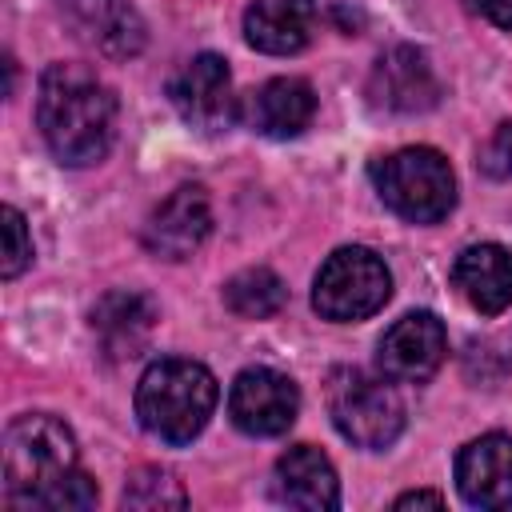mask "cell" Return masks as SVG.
<instances>
[{"mask_svg": "<svg viewBox=\"0 0 512 512\" xmlns=\"http://www.w3.org/2000/svg\"><path fill=\"white\" fill-rule=\"evenodd\" d=\"M36 124L60 164H96L116 136V96L84 64H48L36 88Z\"/></svg>", "mask_w": 512, "mask_h": 512, "instance_id": "cell-1", "label": "cell"}, {"mask_svg": "<svg viewBox=\"0 0 512 512\" xmlns=\"http://www.w3.org/2000/svg\"><path fill=\"white\" fill-rule=\"evenodd\" d=\"M216 376L200 360L164 356L152 360L136 384V416L144 432L164 444H188L204 432L216 408Z\"/></svg>", "mask_w": 512, "mask_h": 512, "instance_id": "cell-2", "label": "cell"}, {"mask_svg": "<svg viewBox=\"0 0 512 512\" xmlns=\"http://www.w3.org/2000/svg\"><path fill=\"white\" fill-rule=\"evenodd\" d=\"M76 472L72 432L44 412L20 416L4 432V492L16 508H44L48 496Z\"/></svg>", "mask_w": 512, "mask_h": 512, "instance_id": "cell-3", "label": "cell"}, {"mask_svg": "<svg viewBox=\"0 0 512 512\" xmlns=\"http://www.w3.org/2000/svg\"><path fill=\"white\" fill-rule=\"evenodd\" d=\"M380 200L408 224H436L456 204V176L436 148H400L372 168Z\"/></svg>", "mask_w": 512, "mask_h": 512, "instance_id": "cell-4", "label": "cell"}, {"mask_svg": "<svg viewBox=\"0 0 512 512\" xmlns=\"http://www.w3.org/2000/svg\"><path fill=\"white\" fill-rule=\"evenodd\" d=\"M392 296V272L388 264L360 244L336 248L312 284V308L324 320L336 324H352V320H368L372 312H380Z\"/></svg>", "mask_w": 512, "mask_h": 512, "instance_id": "cell-5", "label": "cell"}, {"mask_svg": "<svg viewBox=\"0 0 512 512\" xmlns=\"http://www.w3.org/2000/svg\"><path fill=\"white\" fill-rule=\"evenodd\" d=\"M328 416L344 440H352L356 448H368V452L388 448L404 432V400L396 396V388L360 368L332 372Z\"/></svg>", "mask_w": 512, "mask_h": 512, "instance_id": "cell-6", "label": "cell"}, {"mask_svg": "<svg viewBox=\"0 0 512 512\" xmlns=\"http://www.w3.org/2000/svg\"><path fill=\"white\" fill-rule=\"evenodd\" d=\"M436 100H440V76L424 48L396 44L372 64V76H368L372 108L396 112V116H416V112L436 108Z\"/></svg>", "mask_w": 512, "mask_h": 512, "instance_id": "cell-7", "label": "cell"}, {"mask_svg": "<svg viewBox=\"0 0 512 512\" xmlns=\"http://www.w3.org/2000/svg\"><path fill=\"white\" fill-rule=\"evenodd\" d=\"M448 356V332L432 312H404L376 348V364L392 384H424Z\"/></svg>", "mask_w": 512, "mask_h": 512, "instance_id": "cell-8", "label": "cell"}, {"mask_svg": "<svg viewBox=\"0 0 512 512\" xmlns=\"http://www.w3.org/2000/svg\"><path fill=\"white\" fill-rule=\"evenodd\" d=\"M300 412L296 384L276 368H244L228 388V416L248 436H280Z\"/></svg>", "mask_w": 512, "mask_h": 512, "instance_id": "cell-9", "label": "cell"}, {"mask_svg": "<svg viewBox=\"0 0 512 512\" xmlns=\"http://www.w3.org/2000/svg\"><path fill=\"white\" fill-rule=\"evenodd\" d=\"M168 92H172L176 112H180L192 128H200V132H220V128H228L232 116H236L232 72H228V64H224V56H216V52L192 56V60L176 72V80H172Z\"/></svg>", "mask_w": 512, "mask_h": 512, "instance_id": "cell-10", "label": "cell"}, {"mask_svg": "<svg viewBox=\"0 0 512 512\" xmlns=\"http://www.w3.org/2000/svg\"><path fill=\"white\" fill-rule=\"evenodd\" d=\"M212 232L208 192L196 184L176 188L160 208H152L144 224V248L160 260H188Z\"/></svg>", "mask_w": 512, "mask_h": 512, "instance_id": "cell-11", "label": "cell"}, {"mask_svg": "<svg viewBox=\"0 0 512 512\" xmlns=\"http://www.w3.org/2000/svg\"><path fill=\"white\" fill-rule=\"evenodd\" d=\"M456 488L472 508H512V436L488 432L460 448Z\"/></svg>", "mask_w": 512, "mask_h": 512, "instance_id": "cell-12", "label": "cell"}, {"mask_svg": "<svg viewBox=\"0 0 512 512\" xmlns=\"http://www.w3.org/2000/svg\"><path fill=\"white\" fill-rule=\"evenodd\" d=\"M72 32L104 56H136L144 48V20L132 0H68Z\"/></svg>", "mask_w": 512, "mask_h": 512, "instance_id": "cell-13", "label": "cell"}, {"mask_svg": "<svg viewBox=\"0 0 512 512\" xmlns=\"http://www.w3.org/2000/svg\"><path fill=\"white\" fill-rule=\"evenodd\" d=\"M312 116H316V92L300 76H276V80L260 84L244 104L248 128L260 136H272V140L300 136L312 124Z\"/></svg>", "mask_w": 512, "mask_h": 512, "instance_id": "cell-14", "label": "cell"}, {"mask_svg": "<svg viewBox=\"0 0 512 512\" xmlns=\"http://www.w3.org/2000/svg\"><path fill=\"white\" fill-rule=\"evenodd\" d=\"M276 500L288 508H304V512H328L340 504V480L332 460L312 448V444H296L276 460Z\"/></svg>", "mask_w": 512, "mask_h": 512, "instance_id": "cell-15", "label": "cell"}, {"mask_svg": "<svg viewBox=\"0 0 512 512\" xmlns=\"http://www.w3.org/2000/svg\"><path fill=\"white\" fill-rule=\"evenodd\" d=\"M156 328V304L144 292H108L92 308V332L108 360H132L144 352Z\"/></svg>", "mask_w": 512, "mask_h": 512, "instance_id": "cell-16", "label": "cell"}, {"mask_svg": "<svg viewBox=\"0 0 512 512\" xmlns=\"http://www.w3.org/2000/svg\"><path fill=\"white\" fill-rule=\"evenodd\" d=\"M456 292L480 312L500 316L512 308V252L500 244H472L452 264Z\"/></svg>", "mask_w": 512, "mask_h": 512, "instance_id": "cell-17", "label": "cell"}, {"mask_svg": "<svg viewBox=\"0 0 512 512\" xmlns=\"http://www.w3.org/2000/svg\"><path fill=\"white\" fill-rule=\"evenodd\" d=\"M316 0H252L244 12V40L268 56H292L312 40Z\"/></svg>", "mask_w": 512, "mask_h": 512, "instance_id": "cell-18", "label": "cell"}, {"mask_svg": "<svg viewBox=\"0 0 512 512\" xmlns=\"http://www.w3.org/2000/svg\"><path fill=\"white\" fill-rule=\"evenodd\" d=\"M288 300V288L284 280L272 272V268H244L236 272L228 284H224V304L228 312L244 316V320H264V316H276Z\"/></svg>", "mask_w": 512, "mask_h": 512, "instance_id": "cell-19", "label": "cell"}, {"mask_svg": "<svg viewBox=\"0 0 512 512\" xmlns=\"http://www.w3.org/2000/svg\"><path fill=\"white\" fill-rule=\"evenodd\" d=\"M184 504H188V496H184L180 480L164 468H140L124 484V508L164 512V508H184Z\"/></svg>", "mask_w": 512, "mask_h": 512, "instance_id": "cell-20", "label": "cell"}, {"mask_svg": "<svg viewBox=\"0 0 512 512\" xmlns=\"http://www.w3.org/2000/svg\"><path fill=\"white\" fill-rule=\"evenodd\" d=\"M32 264V236L28 224L16 208H4V260H0V276L16 280L24 268Z\"/></svg>", "mask_w": 512, "mask_h": 512, "instance_id": "cell-21", "label": "cell"}, {"mask_svg": "<svg viewBox=\"0 0 512 512\" xmlns=\"http://www.w3.org/2000/svg\"><path fill=\"white\" fill-rule=\"evenodd\" d=\"M476 164H480V172L492 176V180H512V120L496 124V132L480 144Z\"/></svg>", "mask_w": 512, "mask_h": 512, "instance_id": "cell-22", "label": "cell"}, {"mask_svg": "<svg viewBox=\"0 0 512 512\" xmlns=\"http://www.w3.org/2000/svg\"><path fill=\"white\" fill-rule=\"evenodd\" d=\"M464 8L492 20L496 28H512V0H464Z\"/></svg>", "mask_w": 512, "mask_h": 512, "instance_id": "cell-23", "label": "cell"}, {"mask_svg": "<svg viewBox=\"0 0 512 512\" xmlns=\"http://www.w3.org/2000/svg\"><path fill=\"white\" fill-rule=\"evenodd\" d=\"M396 508H444V496L440 492H404L396 500Z\"/></svg>", "mask_w": 512, "mask_h": 512, "instance_id": "cell-24", "label": "cell"}]
</instances>
